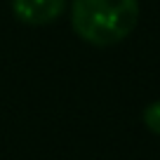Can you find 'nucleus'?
I'll return each instance as SVG.
<instances>
[{"mask_svg": "<svg viewBox=\"0 0 160 160\" xmlns=\"http://www.w3.org/2000/svg\"><path fill=\"white\" fill-rule=\"evenodd\" d=\"M139 21V0H73L71 26L94 47L118 45Z\"/></svg>", "mask_w": 160, "mask_h": 160, "instance_id": "1", "label": "nucleus"}, {"mask_svg": "<svg viewBox=\"0 0 160 160\" xmlns=\"http://www.w3.org/2000/svg\"><path fill=\"white\" fill-rule=\"evenodd\" d=\"M66 10V0H12V12L21 24L45 26L57 21Z\"/></svg>", "mask_w": 160, "mask_h": 160, "instance_id": "2", "label": "nucleus"}, {"mask_svg": "<svg viewBox=\"0 0 160 160\" xmlns=\"http://www.w3.org/2000/svg\"><path fill=\"white\" fill-rule=\"evenodd\" d=\"M141 120H144V125L148 127L153 134L160 137V99L158 101H151V104L146 106L144 113H141Z\"/></svg>", "mask_w": 160, "mask_h": 160, "instance_id": "3", "label": "nucleus"}]
</instances>
